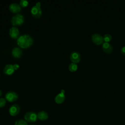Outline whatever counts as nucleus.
I'll return each instance as SVG.
<instances>
[{
  "mask_svg": "<svg viewBox=\"0 0 125 125\" xmlns=\"http://www.w3.org/2000/svg\"><path fill=\"white\" fill-rule=\"evenodd\" d=\"M102 49L106 53L110 54L112 51L113 47L108 42H104L102 44Z\"/></svg>",
  "mask_w": 125,
  "mask_h": 125,
  "instance_id": "12",
  "label": "nucleus"
},
{
  "mask_svg": "<svg viewBox=\"0 0 125 125\" xmlns=\"http://www.w3.org/2000/svg\"><path fill=\"white\" fill-rule=\"evenodd\" d=\"M6 104V100L4 98H0V107H2L5 106Z\"/></svg>",
  "mask_w": 125,
  "mask_h": 125,
  "instance_id": "20",
  "label": "nucleus"
},
{
  "mask_svg": "<svg viewBox=\"0 0 125 125\" xmlns=\"http://www.w3.org/2000/svg\"><path fill=\"white\" fill-rule=\"evenodd\" d=\"M15 71V69L12 64H6L3 68V72L8 75H12Z\"/></svg>",
  "mask_w": 125,
  "mask_h": 125,
  "instance_id": "13",
  "label": "nucleus"
},
{
  "mask_svg": "<svg viewBox=\"0 0 125 125\" xmlns=\"http://www.w3.org/2000/svg\"><path fill=\"white\" fill-rule=\"evenodd\" d=\"M70 59L71 61L73 63H78L81 60V55L79 53L76 52V51H74L72 52L70 54Z\"/></svg>",
  "mask_w": 125,
  "mask_h": 125,
  "instance_id": "10",
  "label": "nucleus"
},
{
  "mask_svg": "<svg viewBox=\"0 0 125 125\" xmlns=\"http://www.w3.org/2000/svg\"><path fill=\"white\" fill-rule=\"evenodd\" d=\"M19 66H20L18 64H14L13 65V67H14V68L15 70H17V69L19 68Z\"/></svg>",
  "mask_w": 125,
  "mask_h": 125,
  "instance_id": "22",
  "label": "nucleus"
},
{
  "mask_svg": "<svg viewBox=\"0 0 125 125\" xmlns=\"http://www.w3.org/2000/svg\"><path fill=\"white\" fill-rule=\"evenodd\" d=\"M5 99L9 102H13L18 99V95L15 92L9 91L6 94Z\"/></svg>",
  "mask_w": 125,
  "mask_h": 125,
  "instance_id": "5",
  "label": "nucleus"
},
{
  "mask_svg": "<svg viewBox=\"0 0 125 125\" xmlns=\"http://www.w3.org/2000/svg\"><path fill=\"white\" fill-rule=\"evenodd\" d=\"M22 54V50L19 47H15L12 49V55L15 58H20Z\"/></svg>",
  "mask_w": 125,
  "mask_h": 125,
  "instance_id": "14",
  "label": "nucleus"
},
{
  "mask_svg": "<svg viewBox=\"0 0 125 125\" xmlns=\"http://www.w3.org/2000/svg\"><path fill=\"white\" fill-rule=\"evenodd\" d=\"M69 70L71 72H75L78 69V65L76 63H71L68 66Z\"/></svg>",
  "mask_w": 125,
  "mask_h": 125,
  "instance_id": "16",
  "label": "nucleus"
},
{
  "mask_svg": "<svg viewBox=\"0 0 125 125\" xmlns=\"http://www.w3.org/2000/svg\"><path fill=\"white\" fill-rule=\"evenodd\" d=\"M38 118L41 121L46 120L48 119V115L47 112L44 111H41L39 112L37 114Z\"/></svg>",
  "mask_w": 125,
  "mask_h": 125,
  "instance_id": "15",
  "label": "nucleus"
},
{
  "mask_svg": "<svg viewBox=\"0 0 125 125\" xmlns=\"http://www.w3.org/2000/svg\"><path fill=\"white\" fill-rule=\"evenodd\" d=\"M121 53H122L124 55H125V46H123V47L121 48Z\"/></svg>",
  "mask_w": 125,
  "mask_h": 125,
  "instance_id": "21",
  "label": "nucleus"
},
{
  "mask_svg": "<svg viewBox=\"0 0 125 125\" xmlns=\"http://www.w3.org/2000/svg\"><path fill=\"white\" fill-rule=\"evenodd\" d=\"M1 95H2V92H1V91L0 90V97L1 96Z\"/></svg>",
  "mask_w": 125,
  "mask_h": 125,
  "instance_id": "23",
  "label": "nucleus"
},
{
  "mask_svg": "<svg viewBox=\"0 0 125 125\" xmlns=\"http://www.w3.org/2000/svg\"></svg>",
  "mask_w": 125,
  "mask_h": 125,
  "instance_id": "24",
  "label": "nucleus"
},
{
  "mask_svg": "<svg viewBox=\"0 0 125 125\" xmlns=\"http://www.w3.org/2000/svg\"><path fill=\"white\" fill-rule=\"evenodd\" d=\"M17 42V44L20 47L22 48H27L32 45L33 40L30 35L24 34L20 36L18 38Z\"/></svg>",
  "mask_w": 125,
  "mask_h": 125,
  "instance_id": "1",
  "label": "nucleus"
},
{
  "mask_svg": "<svg viewBox=\"0 0 125 125\" xmlns=\"http://www.w3.org/2000/svg\"><path fill=\"white\" fill-rule=\"evenodd\" d=\"M92 40L94 43L98 45L103 43L104 41L103 37L98 33H96L92 35Z\"/></svg>",
  "mask_w": 125,
  "mask_h": 125,
  "instance_id": "6",
  "label": "nucleus"
},
{
  "mask_svg": "<svg viewBox=\"0 0 125 125\" xmlns=\"http://www.w3.org/2000/svg\"><path fill=\"white\" fill-rule=\"evenodd\" d=\"M20 108L19 105L17 104H13L9 109V112L12 116H15L18 115L20 112Z\"/></svg>",
  "mask_w": 125,
  "mask_h": 125,
  "instance_id": "7",
  "label": "nucleus"
},
{
  "mask_svg": "<svg viewBox=\"0 0 125 125\" xmlns=\"http://www.w3.org/2000/svg\"><path fill=\"white\" fill-rule=\"evenodd\" d=\"M15 125H27V123L23 120H18L16 121Z\"/></svg>",
  "mask_w": 125,
  "mask_h": 125,
  "instance_id": "17",
  "label": "nucleus"
},
{
  "mask_svg": "<svg viewBox=\"0 0 125 125\" xmlns=\"http://www.w3.org/2000/svg\"><path fill=\"white\" fill-rule=\"evenodd\" d=\"M24 21V19L23 15L18 14L12 18L11 22L14 26L21 25L23 23Z\"/></svg>",
  "mask_w": 125,
  "mask_h": 125,
  "instance_id": "3",
  "label": "nucleus"
},
{
  "mask_svg": "<svg viewBox=\"0 0 125 125\" xmlns=\"http://www.w3.org/2000/svg\"><path fill=\"white\" fill-rule=\"evenodd\" d=\"M37 118L38 117L37 114L35 112L32 111L26 112L24 116L25 120L28 122L30 123L36 121Z\"/></svg>",
  "mask_w": 125,
  "mask_h": 125,
  "instance_id": "4",
  "label": "nucleus"
},
{
  "mask_svg": "<svg viewBox=\"0 0 125 125\" xmlns=\"http://www.w3.org/2000/svg\"><path fill=\"white\" fill-rule=\"evenodd\" d=\"M28 4V1L26 0H21L20 2V5L21 7H25Z\"/></svg>",
  "mask_w": 125,
  "mask_h": 125,
  "instance_id": "19",
  "label": "nucleus"
},
{
  "mask_svg": "<svg viewBox=\"0 0 125 125\" xmlns=\"http://www.w3.org/2000/svg\"><path fill=\"white\" fill-rule=\"evenodd\" d=\"M65 91L62 89L60 93L57 95L55 98V101L58 104H61L65 100Z\"/></svg>",
  "mask_w": 125,
  "mask_h": 125,
  "instance_id": "8",
  "label": "nucleus"
},
{
  "mask_svg": "<svg viewBox=\"0 0 125 125\" xmlns=\"http://www.w3.org/2000/svg\"><path fill=\"white\" fill-rule=\"evenodd\" d=\"M9 10L13 13H18L21 10V6L17 3H12L9 6Z\"/></svg>",
  "mask_w": 125,
  "mask_h": 125,
  "instance_id": "11",
  "label": "nucleus"
},
{
  "mask_svg": "<svg viewBox=\"0 0 125 125\" xmlns=\"http://www.w3.org/2000/svg\"><path fill=\"white\" fill-rule=\"evenodd\" d=\"M41 3L40 2H37L36 5L33 6L31 9V13L32 16L36 18H39L42 14V10L41 8Z\"/></svg>",
  "mask_w": 125,
  "mask_h": 125,
  "instance_id": "2",
  "label": "nucleus"
},
{
  "mask_svg": "<svg viewBox=\"0 0 125 125\" xmlns=\"http://www.w3.org/2000/svg\"><path fill=\"white\" fill-rule=\"evenodd\" d=\"M103 38H104V42H108L110 41L112 39L111 36L109 34H105L104 35V36L103 37Z\"/></svg>",
  "mask_w": 125,
  "mask_h": 125,
  "instance_id": "18",
  "label": "nucleus"
},
{
  "mask_svg": "<svg viewBox=\"0 0 125 125\" xmlns=\"http://www.w3.org/2000/svg\"><path fill=\"white\" fill-rule=\"evenodd\" d=\"M9 35L11 38L16 39H18L19 37L20 32L19 29L16 27H12L9 29Z\"/></svg>",
  "mask_w": 125,
  "mask_h": 125,
  "instance_id": "9",
  "label": "nucleus"
}]
</instances>
